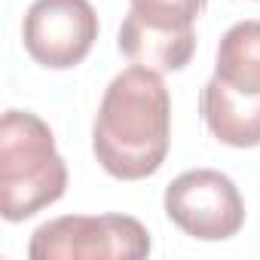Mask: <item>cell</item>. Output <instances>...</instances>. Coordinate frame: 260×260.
<instances>
[{"mask_svg":"<svg viewBox=\"0 0 260 260\" xmlns=\"http://www.w3.org/2000/svg\"><path fill=\"white\" fill-rule=\"evenodd\" d=\"M98 40V13L89 0H34L22 22L28 55L52 71L80 64Z\"/></svg>","mask_w":260,"mask_h":260,"instance_id":"6","label":"cell"},{"mask_svg":"<svg viewBox=\"0 0 260 260\" xmlns=\"http://www.w3.org/2000/svg\"><path fill=\"white\" fill-rule=\"evenodd\" d=\"M68 190V166L52 128L31 110H7L0 119V214L28 220Z\"/></svg>","mask_w":260,"mask_h":260,"instance_id":"2","label":"cell"},{"mask_svg":"<svg viewBox=\"0 0 260 260\" xmlns=\"http://www.w3.org/2000/svg\"><path fill=\"white\" fill-rule=\"evenodd\" d=\"M214 77L242 95H260V22H239L220 37Z\"/></svg>","mask_w":260,"mask_h":260,"instance_id":"8","label":"cell"},{"mask_svg":"<svg viewBox=\"0 0 260 260\" xmlns=\"http://www.w3.org/2000/svg\"><path fill=\"white\" fill-rule=\"evenodd\" d=\"M169 220L199 242L233 239L245 223V202L233 178L214 169L178 175L162 196Z\"/></svg>","mask_w":260,"mask_h":260,"instance_id":"5","label":"cell"},{"mask_svg":"<svg viewBox=\"0 0 260 260\" xmlns=\"http://www.w3.org/2000/svg\"><path fill=\"white\" fill-rule=\"evenodd\" d=\"M208 132L226 147H260V95H242L211 77L199 98Z\"/></svg>","mask_w":260,"mask_h":260,"instance_id":"7","label":"cell"},{"mask_svg":"<svg viewBox=\"0 0 260 260\" xmlns=\"http://www.w3.org/2000/svg\"><path fill=\"white\" fill-rule=\"evenodd\" d=\"M150 254V233L128 214H64L37 226L28 245L31 260H141Z\"/></svg>","mask_w":260,"mask_h":260,"instance_id":"4","label":"cell"},{"mask_svg":"<svg viewBox=\"0 0 260 260\" xmlns=\"http://www.w3.org/2000/svg\"><path fill=\"white\" fill-rule=\"evenodd\" d=\"M208 0H128L119 25V52L159 74L181 71L196 52V19Z\"/></svg>","mask_w":260,"mask_h":260,"instance_id":"3","label":"cell"},{"mask_svg":"<svg viewBox=\"0 0 260 260\" xmlns=\"http://www.w3.org/2000/svg\"><path fill=\"white\" fill-rule=\"evenodd\" d=\"M172 144V98L162 74L132 64L110 80L92 125V153L110 178L156 175Z\"/></svg>","mask_w":260,"mask_h":260,"instance_id":"1","label":"cell"}]
</instances>
